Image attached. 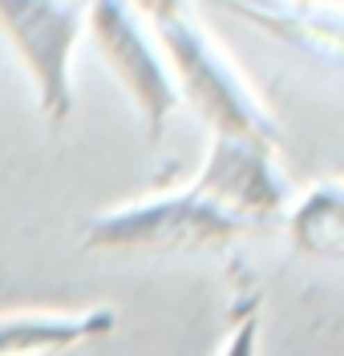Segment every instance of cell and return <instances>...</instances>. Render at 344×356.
I'll return each instance as SVG.
<instances>
[{"mask_svg":"<svg viewBox=\"0 0 344 356\" xmlns=\"http://www.w3.org/2000/svg\"><path fill=\"white\" fill-rule=\"evenodd\" d=\"M114 324V308L13 312V316H0V356H69L90 340L110 336Z\"/></svg>","mask_w":344,"mask_h":356,"instance_id":"obj_5","label":"cell"},{"mask_svg":"<svg viewBox=\"0 0 344 356\" xmlns=\"http://www.w3.org/2000/svg\"><path fill=\"white\" fill-rule=\"evenodd\" d=\"M288 211V182L275 150L243 138H215L203 170L162 191L93 215L81 227L85 251H203L259 231Z\"/></svg>","mask_w":344,"mask_h":356,"instance_id":"obj_1","label":"cell"},{"mask_svg":"<svg viewBox=\"0 0 344 356\" xmlns=\"http://www.w3.org/2000/svg\"><path fill=\"white\" fill-rule=\"evenodd\" d=\"M85 29H90L97 53L106 57V65L122 81V89L134 97L150 142H158L166 134L170 113L179 110V86H174V73L166 65L158 41L146 33L138 8L114 4V0L85 4Z\"/></svg>","mask_w":344,"mask_h":356,"instance_id":"obj_4","label":"cell"},{"mask_svg":"<svg viewBox=\"0 0 344 356\" xmlns=\"http://www.w3.org/2000/svg\"><path fill=\"white\" fill-rule=\"evenodd\" d=\"M142 13L154 29V41H158L166 65L174 73L179 102H190L199 118L215 130V138H243V142H259V146L275 150L279 126H275L268 102L219 49V41L203 29V21L174 0L142 4Z\"/></svg>","mask_w":344,"mask_h":356,"instance_id":"obj_2","label":"cell"},{"mask_svg":"<svg viewBox=\"0 0 344 356\" xmlns=\"http://www.w3.org/2000/svg\"><path fill=\"white\" fill-rule=\"evenodd\" d=\"M0 33L24 61L49 122L73 110V49L85 33V4L69 0H0Z\"/></svg>","mask_w":344,"mask_h":356,"instance_id":"obj_3","label":"cell"},{"mask_svg":"<svg viewBox=\"0 0 344 356\" xmlns=\"http://www.w3.org/2000/svg\"><path fill=\"white\" fill-rule=\"evenodd\" d=\"M288 231L300 251L324 255V259H344V178L316 182L296 202Z\"/></svg>","mask_w":344,"mask_h":356,"instance_id":"obj_7","label":"cell"},{"mask_svg":"<svg viewBox=\"0 0 344 356\" xmlns=\"http://www.w3.org/2000/svg\"><path fill=\"white\" fill-rule=\"evenodd\" d=\"M255 348H259V316L247 312V316L235 324V332L227 336V344H223L219 356H255Z\"/></svg>","mask_w":344,"mask_h":356,"instance_id":"obj_8","label":"cell"},{"mask_svg":"<svg viewBox=\"0 0 344 356\" xmlns=\"http://www.w3.org/2000/svg\"><path fill=\"white\" fill-rule=\"evenodd\" d=\"M231 13L300 49L304 57L344 73V8L336 4H235Z\"/></svg>","mask_w":344,"mask_h":356,"instance_id":"obj_6","label":"cell"}]
</instances>
